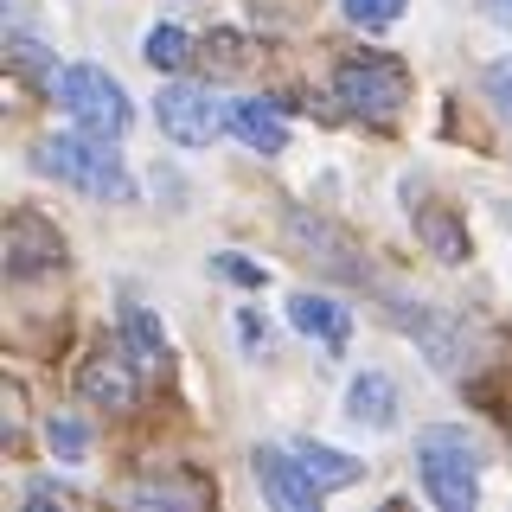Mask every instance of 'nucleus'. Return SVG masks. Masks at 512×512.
<instances>
[{"label": "nucleus", "mask_w": 512, "mask_h": 512, "mask_svg": "<svg viewBox=\"0 0 512 512\" xmlns=\"http://www.w3.org/2000/svg\"><path fill=\"white\" fill-rule=\"evenodd\" d=\"M32 167H39L45 180L77 186L84 199H109V205H122L128 192H135V186H128L122 154L109 148V135H90V128H77V135H58V141H39Z\"/></svg>", "instance_id": "f257e3e1"}, {"label": "nucleus", "mask_w": 512, "mask_h": 512, "mask_svg": "<svg viewBox=\"0 0 512 512\" xmlns=\"http://www.w3.org/2000/svg\"><path fill=\"white\" fill-rule=\"evenodd\" d=\"M416 474H423L429 500L442 512H468L480 500V448L455 423H429L416 436Z\"/></svg>", "instance_id": "f03ea898"}, {"label": "nucleus", "mask_w": 512, "mask_h": 512, "mask_svg": "<svg viewBox=\"0 0 512 512\" xmlns=\"http://www.w3.org/2000/svg\"><path fill=\"white\" fill-rule=\"evenodd\" d=\"M333 96L346 103V116L391 122L397 109L410 103V71H404V58H391V52H352L340 71H333Z\"/></svg>", "instance_id": "7ed1b4c3"}, {"label": "nucleus", "mask_w": 512, "mask_h": 512, "mask_svg": "<svg viewBox=\"0 0 512 512\" xmlns=\"http://www.w3.org/2000/svg\"><path fill=\"white\" fill-rule=\"evenodd\" d=\"M52 96H58V109H64L77 128H90V135H109V141H116L122 128L135 122V109H128V90L103 71V64H64V71L52 77Z\"/></svg>", "instance_id": "20e7f679"}, {"label": "nucleus", "mask_w": 512, "mask_h": 512, "mask_svg": "<svg viewBox=\"0 0 512 512\" xmlns=\"http://www.w3.org/2000/svg\"><path fill=\"white\" fill-rule=\"evenodd\" d=\"M154 122L180 148H212L218 128H231V109L212 96V84H167L154 96Z\"/></svg>", "instance_id": "39448f33"}, {"label": "nucleus", "mask_w": 512, "mask_h": 512, "mask_svg": "<svg viewBox=\"0 0 512 512\" xmlns=\"http://www.w3.org/2000/svg\"><path fill=\"white\" fill-rule=\"evenodd\" d=\"M250 474H256V487H263V500H276L282 512H308V506H320V493H327L308 468H301L295 448H256Z\"/></svg>", "instance_id": "423d86ee"}, {"label": "nucleus", "mask_w": 512, "mask_h": 512, "mask_svg": "<svg viewBox=\"0 0 512 512\" xmlns=\"http://www.w3.org/2000/svg\"><path fill=\"white\" fill-rule=\"evenodd\" d=\"M77 391H84V404H96V410H135V397H141L135 359H122V352H90V359L77 365Z\"/></svg>", "instance_id": "0eeeda50"}, {"label": "nucleus", "mask_w": 512, "mask_h": 512, "mask_svg": "<svg viewBox=\"0 0 512 512\" xmlns=\"http://www.w3.org/2000/svg\"><path fill=\"white\" fill-rule=\"evenodd\" d=\"M64 263V237L39 212H13L7 218V276H39V269Z\"/></svg>", "instance_id": "6e6552de"}, {"label": "nucleus", "mask_w": 512, "mask_h": 512, "mask_svg": "<svg viewBox=\"0 0 512 512\" xmlns=\"http://www.w3.org/2000/svg\"><path fill=\"white\" fill-rule=\"evenodd\" d=\"M231 135L244 141L250 154H282L288 148L282 103H269V96H237V103H231Z\"/></svg>", "instance_id": "1a4fd4ad"}, {"label": "nucleus", "mask_w": 512, "mask_h": 512, "mask_svg": "<svg viewBox=\"0 0 512 512\" xmlns=\"http://www.w3.org/2000/svg\"><path fill=\"white\" fill-rule=\"evenodd\" d=\"M288 320H295L308 340H320V352H333V359H340L346 340H352V308H340L333 295H295L288 301Z\"/></svg>", "instance_id": "9d476101"}, {"label": "nucleus", "mask_w": 512, "mask_h": 512, "mask_svg": "<svg viewBox=\"0 0 512 512\" xmlns=\"http://www.w3.org/2000/svg\"><path fill=\"white\" fill-rule=\"evenodd\" d=\"M346 416L359 429H391L397 423V384L384 372H359L346 384Z\"/></svg>", "instance_id": "9b49d317"}, {"label": "nucleus", "mask_w": 512, "mask_h": 512, "mask_svg": "<svg viewBox=\"0 0 512 512\" xmlns=\"http://www.w3.org/2000/svg\"><path fill=\"white\" fill-rule=\"evenodd\" d=\"M288 237H301L308 250H327L320 263H327L333 276H352V282H365V263H346V256H352V244H346L340 231H333V224H320V218H308V212H288Z\"/></svg>", "instance_id": "f8f14e48"}, {"label": "nucleus", "mask_w": 512, "mask_h": 512, "mask_svg": "<svg viewBox=\"0 0 512 512\" xmlns=\"http://www.w3.org/2000/svg\"><path fill=\"white\" fill-rule=\"evenodd\" d=\"M295 455H301V468H308L320 487H352V480L365 474V461H352V455H340V448H327V442H295Z\"/></svg>", "instance_id": "ddd939ff"}, {"label": "nucleus", "mask_w": 512, "mask_h": 512, "mask_svg": "<svg viewBox=\"0 0 512 512\" xmlns=\"http://www.w3.org/2000/svg\"><path fill=\"white\" fill-rule=\"evenodd\" d=\"M141 58L154 64V71H186L192 64V39H186V26H154L148 39H141Z\"/></svg>", "instance_id": "4468645a"}, {"label": "nucleus", "mask_w": 512, "mask_h": 512, "mask_svg": "<svg viewBox=\"0 0 512 512\" xmlns=\"http://www.w3.org/2000/svg\"><path fill=\"white\" fill-rule=\"evenodd\" d=\"M122 340L135 352V365H160V352H167V333L148 308H122Z\"/></svg>", "instance_id": "2eb2a0df"}, {"label": "nucleus", "mask_w": 512, "mask_h": 512, "mask_svg": "<svg viewBox=\"0 0 512 512\" xmlns=\"http://www.w3.org/2000/svg\"><path fill=\"white\" fill-rule=\"evenodd\" d=\"M416 231H423V244L442 256V263H461V256H468V237H461V224L448 218V212H436V205H429V212H416Z\"/></svg>", "instance_id": "dca6fc26"}, {"label": "nucleus", "mask_w": 512, "mask_h": 512, "mask_svg": "<svg viewBox=\"0 0 512 512\" xmlns=\"http://www.w3.org/2000/svg\"><path fill=\"white\" fill-rule=\"evenodd\" d=\"M404 7H410V0H340V13H346L352 26H365V32L397 26V20H404Z\"/></svg>", "instance_id": "f3484780"}, {"label": "nucleus", "mask_w": 512, "mask_h": 512, "mask_svg": "<svg viewBox=\"0 0 512 512\" xmlns=\"http://www.w3.org/2000/svg\"><path fill=\"white\" fill-rule=\"evenodd\" d=\"M45 442H52V455H58V461H84L90 429L77 423V416H45Z\"/></svg>", "instance_id": "a211bd4d"}, {"label": "nucleus", "mask_w": 512, "mask_h": 512, "mask_svg": "<svg viewBox=\"0 0 512 512\" xmlns=\"http://www.w3.org/2000/svg\"><path fill=\"white\" fill-rule=\"evenodd\" d=\"M7 58L20 64L26 77H39V84H52V77H58V71H52V58H45V45H39V39H13V45H7Z\"/></svg>", "instance_id": "6ab92c4d"}, {"label": "nucleus", "mask_w": 512, "mask_h": 512, "mask_svg": "<svg viewBox=\"0 0 512 512\" xmlns=\"http://www.w3.org/2000/svg\"><path fill=\"white\" fill-rule=\"evenodd\" d=\"M237 333H244L250 359H269V352H276V333L263 327V314H256V308H237Z\"/></svg>", "instance_id": "aec40b11"}, {"label": "nucleus", "mask_w": 512, "mask_h": 512, "mask_svg": "<svg viewBox=\"0 0 512 512\" xmlns=\"http://www.w3.org/2000/svg\"><path fill=\"white\" fill-rule=\"evenodd\" d=\"M212 269H218L224 282H237V288H263V282H269V276H263V263H244V256H231V250L212 256Z\"/></svg>", "instance_id": "412c9836"}, {"label": "nucleus", "mask_w": 512, "mask_h": 512, "mask_svg": "<svg viewBox=\"0 0 512 512\" xmlns=\"http://www.w3.org/2000/svg\"><path fill=\"white\" fill-rule=\"evenodd\" d=\"M487 103H493V109H500V116L512 122V58L487 64Z\"/></svg>", "instance_id": "4be33fe9"}, {"label": "nucleus", "mask_w": 512, "mask_h": 512, "mask_svg": "<svg viewBox=\"0 0 512 512\" xmlns=\"http://www.w3.org/2000/svg\"><path fill=\"white\" fill-rule=\"evenodd\" d=\"M487 7V20H500V26H512V0H480Z\"/></svg>", "instance_id": "5701e85b"}]
</instances>
